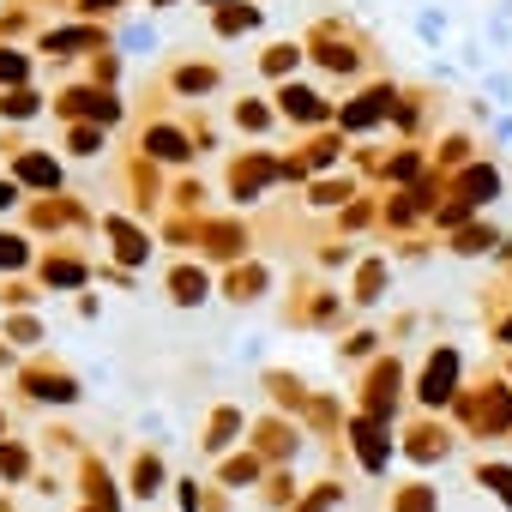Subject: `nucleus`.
Returning <instances> with one entry per match:
<instances>
[{
  "instance_id": "1",
  "label": "nucleus",
  "mask_w": 512,
  "mask_h": 512,
  "mask_svg": "<svg viewBox=\"0 0 512 512\" xmlns=\"http://www.w3.org/2000/svg\"><path fill=\"white\" fill-rule=\"evenodd\" d=\"M452 410H458V422L470 428V440H506V428H512V386L506 380H482V386H458V398H452Z\"/></svg>"
},
{
  "instance_id": "2",
  "label": "nucleus",
  "mask_w": 512,
  "mask_h": 512,
  "mask_svg": "<svg viewBox=\"0 0 512 512\" xmlns=\"http://www.w3.org/2000/svg\"><path fill=\"white\" fill-rule=\"evenodd\" d=\"M458 386H464V356H458L452 344H440V350L422 362V380H416V404H422V410H452Z\"/></svg>"
},
{
  "instance_id": "3",
  "label": "nucleus",
  "mask_w": 512,
  "mask_h": 512,
  "mask_svg": "<svg viewBox=\"0 0 512 512\" xmlns=\"http://www.w3.org/2000/svg\"><path fill=\"white\" fill-rule=\"evenodd\" d=\"M350 446H356V458H362L368 476H386V470H392V428H386V422L356 416V422H350Z\"/></svg>"
},
{
  "instance_id": "4",
  "label": "nucleus",
  "mask_w": 512,
  "mask_h": 512,
  "mask_svg": "<svg viewBox=\"0 0 512 512\" xmlns=\"http://www.w3.org/2000/svg\"><path fill=\"white\" fill-rule=\"evenodd\" d=\"M404 458L422 464V470H428V464H446V458H452V434H446L434 416H422V422L404 434Z\"/></svg>"
},
{
  "instance_id": "5",
  "label": "nucleus",
  "mask_w": 512,
  "mask_h": 512,
  "mask_svg": "<svg viewBox=\"0 0 512 512\" xmlns=\"http://www.w3.org/2000/svg\"><path fill=\"white\" fill-rule=\"evenodd\" d=\"M470 476H476V488H488V494L512 512V464H506V458H476Z\"/></svg>"
},
{
  "instance_id": "6",
  "label": "nucleus",
  "mask_w": 512,
  "mask_h": 512,
  "mask_svg": "<svg viewBox=\"0 0 512 512\" xmlns=\"http://www.w3.org/2000/svg\"><path fill=\"white\" fill-rule=\"evenodd\" d=\"M392 512H440V488L434 482H404V488H392Z\"/></svg>"
},
{
  "instance_id": "7",
  "label": "nucleus",
  "mask_w": 512,
  "mask_h": 512,
  "mask_svg": "<svg viewBox=\"0 0 512 512\" xmlns=\"http://www.w3.org/2000/svg\"><path fill=\"white\" fill-rule=\"evenodd\" d=\"M488 247H500V229L494 223H458L452 253H488Z\"/></svg>"
},
{
  "instance_id": "8",
  "label": "nucleus",
  "mask_w": 512,
  "mask_h": 512,
  "mask_svg": "<svg viewBox=\"0 0 512 512\" xmlns=\"http://www.w3.org/2000/svg\"><path fill=\"white\" fill-rule=\"evenodd\" d=\"M332 506H344V488H338V482H320V488H308V494H302V506H296V512H332Z\"/></svg>"
},
{
  "instance_id": "9",
  "label": "nucleus",
  "mask_w": 512,
  "mask_h": 512,
  "mask_svg": "<svg viewBox=\"0 0 512 512\" xmlns=\"http://www.w3.org/2000/svg\"><path fill=\"white\" fill-rule=\"evenodd\" d=\"M380 290H386V266H380V260H368V266H362V278H356V302H380Z\"/></svg>"
},
{
  "instance_id": "10",
  "label": "nucleus",
  "mask_w": 512,
  "mask_h": 512,
  "mask_svg": "<svg viewBox=\"0 0 512 512\" xmlns=\"http://www.w3.org/2000/svg\"><path fill=\"white\" fill-rule=\"evenodd\" d=\"M235 428H241V416H235V410H217V416H211V434H205V446H211V452H223V446L235 440Z\"/></svg>"
},
{
  "instance_id": "11",
  "label": "nucleus",
  "mask_w": 512,
  "mask_h": 512,
  "mask_svg": "<svg viewBox=\"0 0 512 512\" xmlns=\"http://www.w3.org/2000/svg\"><path fill=\"white\" fill-rule=\"evenodd\" d=\"M253 476H260V458H253V452H241V458H229V464H223V482H235V488H241V482H253Z\"/></svg>"
},
{
  "instance_id": "12",
  "label": "nucleus",
  "mask_w": 512,
  "mask_h": 512,
  "mask_svg": "<svg viewBox=\"0 0 512 512\" xmlns=\"http://www.w3.org/2000/svg\"><path fill=\"white\" fill-rule=\"evenodd\" d=\"M169 290H175V302H199L205 296V272H175Z\"/></svg>"
},
{
  "instance_id": "13",
  "label": "nucleus",
  "mask_w": 512,
  "mask_h": 512,
  "mask_svg": "<svg viewBox=\"0 0 512 512\" xmlns=\"http://www.w3.org/2000/svg\"><path fill=\"white\" fill-rule=\"evenodd\" d=\"M284 109L302 115V121H314V115H320V97H308V91H284Z\"/></svg>"
},
{
  "instance_id": "14",
  "label": "nucleus",
  "mask_w": 512,
  "mask_h": 512,
  "mask_svg": "<svg viewBox=\"0 0 512 512\" xmlns=\"http://www.w3.org/2000/svg\"><path fill=\"white\" fill-rule=\"evenodd\" d=\"M494 338H500V344H512V314H506V320L494 326Z\"/></svg>"
},
{
  "instance_id": "15",
  "label": "nucleus",
  "mask_w": 512,
  "mask_h": 512,
  "mask_svg": "<svg viewBox=\"0 0 512 512\" xmlns=\"http://www.w3.org/2000/svg\"><path fill=\"white\" fill-rule=\"evenodd\" d=\"M506 440H512V428H506Z\"/></svg>"
}]
</instances>
